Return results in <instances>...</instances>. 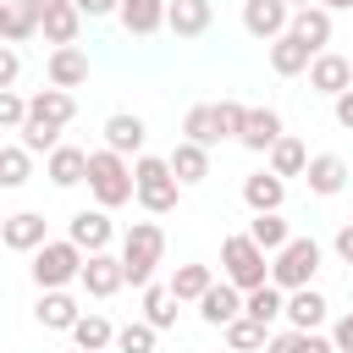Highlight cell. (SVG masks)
<instances>
[{
  "label": "cell",
  "instance_id": "1",
  "mask_svg": "<svg viewBox=\"0 0 353 353\" xmlns=\"http://www.w3.org/2000/svg\"><path fill=\"white\" fill-rule=\"evenodd\" d=\"M77 116V99H72V88H39L33 99H28V116H22V149L28 154H50L55 143H61V127Z\"/></svg>",
  "mask_w": 353,
  "mask_h": 353
},
{
  "label": "cell",
  "instance_id": "2",
  "mask_svg": "<svg viewBox=\"0 0 353 353\" xmlns=\"http://www.w3.org/2000/svg\"><path fill=\"white\" fill-rule=\"evenodd\" d=\"M83 182H88V193H94L99 210H121V204H132V165H127V154H116V149H88V171H83Z\"/></svg>",
  "mask_w": 353,
  "mask_h": 353
},
{
  "label": "cell",
  "instance_id": "3",
  "mask_svg": "<svg viewBox=\"0 0 353 353\" xmlns=\"http://www.w3.org/2000/svg\"><path fill=\"white\" fill-rule=\"evenodd\" d=\"M121 281H132V287H149L154 281V265L165 259V232L154 226V221H132L127 226V237H121Z\"/></svg>",
  "mask_w": 353,
  "mask_h": 353
},
{
  "label": "cell",
  "instance_id": "4",
  "mask_svg": "<svg viewBox=\"0 0 353 353\" xmlns=\"http://www.w3.org/2000/svg\"><path fill=\"white\" fill-rule=\"evenodd\" d=\"M176 193H182V182L171 176V165H165L160 154H138V160H132V199H138L149 215H171V210H176Z\"/></svg>",
  "mask_w": 353,
  "mask_h": 353
},
{
  "label": "cell",
  "instance_id": "5",
  "mask_svg": "<svg viewBox=\"0 0 353 353\" xmlns=\"http://www.w3.org/2000/svg\"><path fill=\"white\" fill-rule=\"evenodd\" d=\"M221 281H232L237 292H248V287L270 281V254H265L248 232H232V237L221 243Z\"/></svg>",
  "mask_w": 353,
  "mask_h": 353
},
{
  "label": "cell",
  "instance_id": "6",
  "mask_svg": "<svg viewBox=\"0 0 353 353\" xmlns=\"http://www.w3.org/2000/svg\"><path fill=\"white\" fill-rule=\"evenodd\" d=\"M77 270H83V248H77L72 237H44V243L33 248V265H28V276H33L39 292L77 281Z\"/></svg>",
  "mask_w": 353,
  "mask_h": 353
},
{
  "label": "cell",
  "instance_id": "7",
  "mask_svg": "<svg viewBox=\"0 0 353 353\" xmlns=\"http://www.w3.org/2000/svg\"><path fill=\"white\" fill-rule=\"evenodd\" d=\"M314 276H320V243L314 237H287L270 254V287L292 292V287H314Z\"/></svg>",
  "mask_w": 353,
  "mask_h": 353
},
{
  "label": "cell",
  "instance_id": "8",
  "mask_svg": "<svg viewBox=\"0 0 353 353\" xmlns=\"http://www.w3.org/2000/svg\"><path fill=\"white\" fill-rule=\"evenodd\" d=\"M77 281H83V292L88 298H116L127 281H121V259L110 254V248H99V254H83V270H77Z\"/></svg>",
  "mask_w": 353,
  "mask_h": 353
},
{
  "label": "cell",
  "instance_id": "9",
  "mask_svg": "<svg viewBox=\"0 0 353 353\" xmlns=\"http://www.w3.org/2000/svg\"><path fill=\"white\" fill-rule=\"evenodd\" d=\"M66 237L83 248V254H99V248H110L116 243V226H110V210H77L72 221H66Z\"/></svg>",
  "mask_w": 353,
  "mask_h": 353
},
{
  "label": "cell",
  "instance_id": "10",
  "mask_svg": "<svg viewBox=\"0 0 353 353\" xmlns=\"http://www.w3.org/2000/svg\"><path fill=\"white\" fill-rule=\"evenodd\" d=\"M309 88L336 99L342 88H353V61H347V55H336V50H320V55L309 61Z\"/></svg>",
  "mask_w": 353,
  "mask_h": 353
},
{
  "label": "cell",
  "instance_id": "11",
  "mask_svg": "<svg viewBox=\"0 0 353 353\" xmlns=\"http://www.w3.org/2000/svg\"><path fill=\"white\" fill-rule=\"evenodd\" d=\"M44 237H50V226H44V215H39V210H17V215H6V221H0V243H6L11 254H33Z\"/></svg>",
  "mask_w": 353,
  "mask_h": 353
},
{
  "label": "cell",
  "instance_id": "12",
  "mask_svg": "<svg viewBox=\"0 0 353 353\" xmlns=\"http://www.w3.org/2000/svg\"><path fill=\"white\" fill-rule=\"evenodd\" d=\"M287 22H292V6L287 0H243V28L254 33V39H276V33H287Z\"/></svg>",
  "mask_w": 353,
  "mask_h": 353
},
{
  "label": "cell",
  "instance_id": "13",
  "mask_svg": "<svg viewBox=\"0 0 353 353\" xmlns=\"http://www.w3.org/2000/svg\"><path fill=\"white\" fill-rule=\"evenodd\" d=\"M105 149H116V154H143V138H149V127H143V116H132V110H116V116H105Z\"/></svg>",
  "mask_w": 353,
  "mask_h": 353
},
{
  "label": "cell",
  "instance_id": "14",
  "mask_svg": "<svg viewBox=\"0 0 353 353\" xmlns=\"http://www.w3.org/2000/svg\"><path fill=\"white\" fill-rule=\"evenodd\" d=\"M303 176H309V193L336 199V193L347 188V160H342V154H309V160H303Z\"/></svg>",
  "mask_w": 353,
  "mask_h": 353
},
{
  "label": "cell",
  "instance_id": "15",
  "mask_svg": "<svg viewBox=\"0 0 353 353\" xmlns=\"http://www.w3.org/2000/svg\"><path fill=\"white\" fill-rule=\"evenodd\" d=\"M243 314V292L232 287V281H210L204 292H199V320L204 325H226V320H237Z\"/></svg>",
  "mask_w": 353,
  "mask_h": 353
},
{
  "label": "cell",
  "instance_id": "16",
  "mask_svg": "<svg viewBox=\"0 0 353 353\" xmlns=\"http://www.w3.org/2000/svg\"><path fill=\"white\" fill-rule=\"evenodd\" d=\"M44 72H50V88H77V83H88V55L77 44H55Z\"/></svg>",
  "mask_w": 353,
  "mask_h": 353
},
{
  "label": "cell",
  "instance_id": "17",
  "mask_svg": "<svg viewBox=\"0 0 353 353\" xmlns=\"http://www.w3.org/2000/svg\"><path fill=\"white\" fill-rule=\"evenodd\" d=\"M83 171H88V149H77V143H55V149L44 154V176H50L55 188H77Z\"/></svg>",
  "mask_w": 353,
  "mask_h": 353
},
{
  "label": "cell",
  "instance_id": "18",
  "mask_svg": "<svg viewBox=\"0 0 353 353\" xmlns=\"http://www.w3.org/2000/svg\"><path fill=\"white\" fill-rule=\"evenodd\" d=\"M83 309H77V298L66 292V287H50V292H39V303H33V320L44 325V331H72V320H77Z\"/></svg>",
  "mask_w": 353,
  "mask_h": 353
},
{
  "label": "cell",
  "instance_id": "19",
  "mask_svg": "<svg viewBox=\"0 0 353 353\" xmlns=\"http://www.w3.org/2000/svg\"><path fill=\"white\" fill-rule=\"evenodd\" d=\"M325 309H331V303H325L314 287H292V292H287V303H281V314H287V325H292V331H320Z\"/></svg>",
  "mask_w": 353,
  "mask_h": 353
},
{
  "label": "cell",
  "instance_id": "20",
  "mask_svg": "<svg viewBox=\"0 0 353 353\" xmlns=\"http://www.w3.org/2000/svg\"><path fill=\"white\" fill-rule=\"evenodd\" d=\"M210 0H165V28L176 33V39H199V33H210Z\"/></svg>",
  "mask_w": 353,
  "mask_h": 353
},
{
  "label": "cell",
  "instance_id": "21",
  "mask_svg": "<svg viewBox=\"0 0 353 353\" xmlns=\"http://www.w3.org/2000/svg\"><path fill=\"white\" fill-rule=\"evenodd\" d=\"M309 61H314V50L298 33H276L270 39V72L276 77H298V72H309Z\"/></svg>",
  "mask_w": 353,
  "mask_h": 353
},
{
  "label": "cell",
  "instance_id": "22",
  "mask_svg": "<svg viewBox=\"0 0 353 353\" xmlns=\"http://www.w3.org/2000/svg\"><path fill=\"white\" fill-rule=\"evenodd\" d=\"M276 138H281V110L259 105V110H248V116H243V132H237V143H243V149L265 154V149H270Z\"/></svg>",
  "mask_w": 353,
  "mask_h": 353
},
{
  "label": "cell",
  "instance_id": "23",
  "mask_svg": "<svg viewBox=\"0 0 353 353\" xmlns=\"http://www.w3.org/2000/svg\"><path fill=\"white\" fill-rule=\"evenodd\" d=\"M165 165H171V176H176L182 188H199V182L210 176V149H204V143H188V138H182V143H176V149L165 154Z\"/></svg>",
  "mask_w": 353,
  "mask_h": 353
},
{
  "label": "cell",
  "instance_id": "24",
  "mask_svg": "<svg viewBox=\"0 0 353 353\" xmlns=\"http://www.w3.org/2000/svg\"><path fill=\"white\" fill-rule=\"evenodd\" d=\"M77 28H83V17H77L72 0H55V6L39 11V33H44V44H77Z\"/></svg>",
  "mask_w": 353,
  "mask_h": 353
},
{
  "label": "cell",
  "instance_id": "25",
  "mask_svg": "<svg viewBox=\"0 0 353 353\" xmlns=\"http://www.w3.org/2000/svg\"><path fill=\"white\" fill-rule=\"evenodd\" d=\"M116 17H121V28H127L132 39H149V33L165 28V0H121Z\"/></svg>",
  "mask_w": 353,
  "mask_h": 353
},
{
  "label": "cell",
  "instance_id": "26",
  "mask_svg": "<svg viewBox=\"0 0 353 353\" xmlns=\"http://www.w3.org/2000/svg\"><path fill=\"white\" fill-rule=\"evenodd\" d=\"M287 33H298V39L320 55V50L331 44V11H325V6H298L292 22H287Z\"/></svg>",
  "mask_w": 353,
  "mask_h": 353
},
{
  "label": "cell",
  "instance_id": "27",
  "mask_svg": "<svg viewBox=\"0 0 353 353\" xmlns=\"http://www.w3.org/2000/svg\"><path fill=\"white\" fill-rule=\"evenodd\" d=\"M243 204L259 215V210H281L287 204V182L276 176V171H254L248 182H243Z\"/></svg>",
  "mask_w": 353,
  "mask_h": 353
},
{
  "label": "cell",
  "instance_id": "28",
  "mask_svg": "<svg viewBox=\"0 0 353 353\" xmlns=\"http://www.w3.org/2000/svg\"><path fill=\"white\" fill-rule=\"evenodd\" d=\"M265 154H270V171H276L281 182H287V176H303V160H309V149H303V138H292V132H281V138H276V143H270Z\"/></svg>",
  "mask_w": 353,
  "mask_h": 353
},
{
  "label": "cell",
  "instance_id": "29",
  "mask_svg": "<svg viewBox=\"0 0 353 353\" xmlns=\"http://www.w3.org/2000/svg\"><path fill=\"white\" fill-rule=\"evenodd\" d=\"M281 303H287V292H281V287H270V281H259V287H248V292H243V314H248V320H259V325L281 320Z\"/></svg>",
  "mask_w": 353,
  "mask_h": 353
},
{
  "label": "cell",
  "instance_id": "30",
  "mask_svg": "<svg viewBox=\"0 0 353 353\" xmlns=\"http://www.w3.org/2000/svg\"><path fill=\"white\" fill-rule=\"evenodd\" d=\"M72 342H77L83 353H105V347L116 342V325H110L105 314H77V320H72Z\"/></svg>",
  "mask_w": 353,
  "mask_h": 353
},
{
  "label": "cell",
  "instance_id": "31",
  "mask_svg": "<svg viewBox=\"0 0 353 353\" xmlns=\"http://www.w3.org/2000/svg\"><path fill=\"white\" fill-rule=\"evenodd\" d=\"M221 331H226V353H265V336H270V325H259V320H248V314L226 320Z\"/></svg>",
  "mask_w": 353,
  "mask_h": 353
},
{
  "label": "cell",
  "instance_id": "32",
  "mask_svg": "<svg viewBox=\"0 0 353 353\" xmlns=\"http://www.w3.org/2000/svg\"><path fill=\"white\" fill-rule=\"evenodd\" d=\"M265 353H336L331 347V336H320V331H276V336H265Z\"/></svg>",
  "mask_w": 353,
  "mask_h": 353
},
{
  "label": "cell",
  "instance_id": "33",
  "mask_svg": "<svg viewBox=\"0 0 353 353\" xmlns=\"http://www.w3.org/2000/svg\"><path fill=\"white\" fill-rule=\"evenodd\" d=\"M248 237H254V243H259L265 254H276V248H281V243L292 237V226L281 221V210H259V215L248 221Z\"/></svg>",
  "mask_w": 353,
  "mask_h": 353
},
{
  "label": "cell",
  "instance_id": "34",
  "mask_svg": "<svg viewBox=\"0 0 353 353\" xmlns=\"http://www.w3.org/2000/svg\"><path fill=\"white\" fill-rule=\"evenodd\" d=\"M210 281H215V276H210V265H176L165 287H171V298H176V303H199V292H204Z\"/></svg>",
  "mask_w": 353,
  "mask_h": 353
},
{
  "label": "cell",
  "instance_id": "35",
  "mask_svg": "<svg viewBox=\"0 0 353 353\" xmlns=\"http://www.w3.org/2000/svg\"><path fill=\"white\" fill-rule=\"evenodd\" d=\"M143 320H149L154 331H171V325H176V298H171V287H160V281L143 287Z\"/></svg>",
  "mask_w": 353,
  "mask_h": 353
},
{
  "label": "cell",
  "instance_id": "36",
  "mask_svg": "<svg viewBox=\"0 0 353 353\" xmlns=\"http://www.w3.org/2000/svg\"><path fill=\"white\" fill-rule=\"evenodd\" d=\"M33 176V154L22 143H0V188H22Z\"/></svg>",
  "mask_w": 353,
  "mask_h": 353
},
{
  "label": "cell",
  "instance_id": "37",
  "mask_svg": "<svg viewBox=\"0 0 353 353\" xmlns=\"http://www.w3.org/2000/svg\"><path fill=\"white\" fill-rule=\"evenodd\" d=\"M39 33V17L28 0H6V44H28Z\"/></svg>",
  "mask_w": 353,
  "mask_h": 353
},
{
  "label": "cell",
  "instance_id": "38",
  "mask_svg": "<svg viewBox=\"0 0 353 353\" xmlns=\"http://www.w3.org/2000/svg\"><path fill=\"white\" fill-rule=\"evenodd\" d=\"M154 336H160V331H154L149 320H132V325H121V331H116V342H110V347H116V353H154Z\"/></svg>",
  "mask_w": 353,
  "mask_h": 353
},
{
  "label": "cell",
  "instance_id": "39",
  "mask_svg": "<svg viewBox=\"0 0 353 353\" xmlns=\"http://www.w3.org/2000/svg\"><path fill=\"white\" fill-rule=\"evenodd\" d=\"M182 138H188V143H204V149L221 143V138H215V116H210V105H193V110L182 116Z\"/></svg>",
  "mask_w": 353,
  "mask_h": 353
},
{
  "label": "cell",
  "instance_id": "40",
  "mask_svg": "<svg viewBox=\"0 0 353 353\" xmlns=\"http://www.w3.org/2000/svg\"><path fill=\"white\" fill-rule=\"evenodd\" d=\"M210 116H215V138H237V132H243V116H248V105H237V99H221V105H210Z\"/></svg>",
  "mask_w": 353,
  "mask_h": 353
},
{
  "label": "cell",
  "instance_id": "41",
  "mask_svg": "<svg viewBox=\"0 0 353 353\" xmlns=\"http://www.w3.org/2000/svg\"><path fill=\"white\" fill-rule=\"evenodd\" d=\"M22 116H28V99H22L17 88H0V132H17Z\"/></svg>",
  "mask_w": 353,
  "mask_h": 353
},
{
  "label": "cell",
  "instance_id": "42",
  "mask_svg": "<svg viewBox=\"0 0 353 353\" xmlns=\"http://www.w3.org/2000/svg\"><path fill=\"white\" fill-rule=\"evenodd\" d=\"M17 77H22V55H17V44H0V88H17Z\"/></svg>",
  "mask_w": 353,
  "mask_h": 353
},
{
  "label": "cell",
  "instance_id": "43",
  "mask_svg": "<svg viewBox=\"0 0 353 353\" xmlns=\"http://www.w3.org/2000/svg\"><path fill=\"white\" fill-rule=\"evenodd\" d=\"M331 347H336V353H353V309L331 325Z\"/></svg>",
  "mask_w": 353,
  "mask_h": 353
},
{
  "label": "cell",
  "instance_id": "44",
  "mask_svg": "<svg viewBox=\"0 0 353 353\" xmlns=\"http://www.w3.org/2000/svg\"><path fill=\"white\" fill-rule=\"evenodd\" d=\"M72 6H77V17H110L121 0H72Z\"/></svg>",
  "mask_w": 353,
  "mask_h": 353
},
{
  "label": "cell",
  "instance_id": "45",
  "mask_svg": "<svg viewBox=\"0 0 353 353\" xmlns=\"http://www.w3.org/2000/svg\"><path fill=\"white\" fill-rule=\"evenodd\" d=\"M331 105H336V127H347V132H353V88H342Z\"/></svg>",
  "mask_w": 353,
  "mask_h": 353
},
{
  "label": "cell",
  "instance_id": "46",
  "mask_svg": "<svg viewBox=\"0 0 353 353\" xmlns=\"http://www.w3.org/2000/svg\"><path fill=\"white\" fill-rule=\"evenodd\" d=\"M331 248H336V259H342V265H353V226H342Z\"/></svg>",
  "mask_w": 353,
  "mask_h": 353
},
{
  "label": "cell",
  "instance_id": "47",
  "mask_svg": "<svg viewBox=\"0 0 353 353\" xmlns=\"http://www.w3.org/2000/svg\"><path fill=\"white\" fill-rule=\"evenodd\" d=\"M314 6H325V11H353V0H314Z\"/></svg>",
  "mask_w": 353,
  "mask_h": 353
},
{
  "label": "cell",
  "instance_id": "48",
  "mask_svg": "<svg viewBox=\"0 0 353 353\" xmlns=\"http://www.w3.org/2000/svg\"><path fill=\"white\" fill-rule=\"evenodd\" d=\"M0 44H6V0H0Z\"/></svg>",
  "mask_w": 353,
  "mask_h": 353
},
{
  "label": "cell",
  "instance_id": "49",
  "mask_svg": "<svg viewBox=\"0 0 353 353\" xmlns=\"http://www.w3.org/2000/svg\"><path fill=\"white\" fill-rule=\"evenodd\" d=\"M287 6H292V11H298V6H314V0H287Z\"/></svg>",
  "mask_w": 353,
  "mask_h": 353
},
{
  "label": "cell",
  "instance_id": "50",
  "mask_svg": "<svg viewBox=\"0 0 353 353\" xmlns=\"http://www.w3.org/2000/svg\"><path fill=\"white\" fill-rule=\"evenodd\" d=\"M347 226H353V215H347Z\"/></svg>",
  "mask_w": 353,
  "mask_h": 353
}]
</instances>
